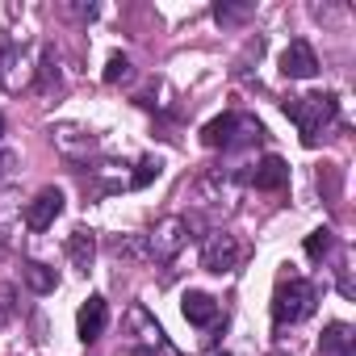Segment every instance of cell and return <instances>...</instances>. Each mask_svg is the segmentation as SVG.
<instances>
[{"instance_id":"6da1fadb","label":"cell","mask_w":356,"mask_h":356,"mask_svg":"<svg viewBox=\"0 0 356 356\" xmlns=\"http://www.w3.org/2000/svg\"><path fill=\"white\" fill-rule=\"evenodd\" d=\"M281 109H285V118L298 126V134H302V143H306V147H314V143H318V134H323V126H331V122L339 118V101H335L331 92L285 97V101H281Z\"/></svg>"},{"instance_id":"7a4b0ae2","label":"cell","mask_w":356,"mask_h":356,"mask_svg":"<svg viewBox=\"0 0 356 356\" xmlns=\"http://www.w3.org/2000/svg\"><path fill=\"white\" fill-rule=\"evenodd\" d=\"M264 138V126L248 113H222L214 122L202 126V143L206 147H222V151H239L248 143H260Z\"/></svg>"},{"instance_id":"3957f363","label":"cell","mask_w":356,"mask_h":356,"mask_svg":"<svg viewBox=\"0 0 356 356\" xmlns=\"http://www.w3.org/2000/svg\"><path fill=\"white\" fill-rule=\"evenodd\" d=\"M314 302H318V289L310 281H302V277H289L273 293V323L277 327H293V323L314 314Z\"/></svg>"},{"instance_id":"277c9868","label":"cell","mask_w":356,"mask_h":356,"mask_svg":"<svg viewBox=\"0 0 356 356\" xmlns=\"http://www.w3.org/2000/svg\"><path fill=\"white\" fill-rule=\"evenodd\" d=\"M281 72H285L289 80H310V76L318 72V55H314V47H310L306 38H293V42L281 51Z\"/></svg>"},{"instance_id":"5b68a950","label":"cell","mask_w":356,"mask_h":356,"mask_svg":"<svg viewBox=\"0 0 356 356\" xmlns=\"http://www.w3.org/2000/svg\"><path fill=\"white\" fill-rule=\"evenodd\" d=\"M248 185H256L260 193H277V189H285V185H289V163H285L281 155H264L260 163H252Z\"/></svg>"},{"instance_id":"8992f818","label":"cell","mask_w":356,"mask_h":356,"mask_svg":"<svg viewBox=\"0 0 356 356\" xmlns=\"http://www.w3.org/2000/svg\"><path fill=\"white\" fill-rule=\"evenodd\" d=\"M59 214H63V193L59 189H38V197L26 206V227L30 231H47Z\"/></svg>"},{"instance_id":"52a82bcc","label":"cell","mask_w":356,"mask_h":356,"mask_svg":"<svg viewBox=\"0 0 356 356\" xmlns=\"http://www.w3.org/2000/svg\"><path fill=\"white\" fill-rule=\"evenodd\" d=\"M235 260H239V248H235V239L231 235H210L206 239V248H202V268L206 273H231L235 268Z\"/></svg>"},{"instance_id":"ba28073f","label":"cell","mask_w":356,"mask_h":356,"mask_svg":"<svg viewBox=\"0 0 356 356\" xmlns=\"http://www.w3.org/2000/svg\"><path fill=\"white\" fill-rule=\"evenodd\" d=\"M105 323H109V306H105L101 293H92V298L80 306V314H76V335H80L84 343H92V339H101Z\"/></svg>"},{"instance_id":"9c48e42d","label":"cell","mask_w":356,"mask_h":356,"mask_svg":"<svg viewBox=\"0 0 356 356\" xmlns=\"http://www.w3.org/2000/svg\"><path fill=\"white\" fill-rule=\"evenodd\" d=\"M185 231H189L185 218H168V222L151 235V256H155V260H172L176 252H181V243H185Z\"/></svg>"},{"instance_id":"30bf717a","label":"cell","mask_w":356,"mask_h":356,"mask_svg":"<svg viewBox=\"0 0 356 356\" xmlns=\"http://www.w3.org/2000/svg\"><path fill=\"white\" fill-rule=\"evenodd\" d=\"M318 356H356V331L348 323H327L318 339Z\"/></svg>"},{"instance_id":"8fae6325","label":"cell","mask_w":356,"mask_h":356,"mask_svg":"<svg viewBox=\"0 0 356 356\" xmlns=\"http://www.w3.org/2000/svg\"><path fill=\"white\" fill-rule=\"evenodd\" d=\"M181 310H185V318L197 323V327H210V323L218 318V302H214L210 293H197V289H189V293L181 298Z\"/></svg>"},{"instance_id":"7c38bea8","label":"cell","mask_w":356,"mask_h":356,"mask_svg":"<svg viewBox=\"0 0 356 356\" xmlns=\"http://www.w3.org/2000/svg\"><path fill=\"white\" fill-rule=\"evenodd\" d=\"M67 256H72V264H76L80 273H88V268H92V256H97V239H92V231H72V239H67Z\"/></svg>"},{"instance_id":"4fadbf2b","label":"cell","mask_w":356,"mask_h":356,"mask_svg":"<svg viewBox=\"0 0 356 356\" xmlns=\"http://www.w3.org/2000/svg\"><path fill=\"white\" fill-rule=\"evenodd\" d=\"M22 281H26L34 293H51V289L59 285L55 268H47V264H38V260H26V264H22Z\"/></svg>"},{"instance_id":"5bb4252c","label":"cell","mask_w":356,"mask_h":356,"mask_svg":"<svg viewBox=\"0 0 356 356\" xmlns=\"http://www.w3.org/2000/svg\"><path fill=\"white\" fill-rule=\"evenodd\" d=\"M159 172H163V159H155V155H147V159L138 163V172L130 176V189H147L151 181H159Z\"/></svg>"},{"instance_id":"9a60e30c","label":"cell","mask_w":356,"mask_h":356,"mask_svg":"<svg viewBox=\"0 0 356 356\" xmlns=\"http://www.w3.org/2000/svg\"><path fill=\"white\" fill-rule=\"evenodd\" d=\"M327 252H331V231H327V227L310 231V235H306V256H310V260H323Z\"/></svg>"},{"instance_id":"2e32d148","label":"cell","mask_w":356,"mask_h":356,"mask_svg":"<svg viewBox=\"0 0 356 356\" xmlns=\"http://www.w3.org/2000/svg\"><path fill=\"white\" fill-rule=\"evenodd\" d=\"M252 13V5H227V0H218V5H214V17L222 22V26H231V22H243Z\"/></svg>"},{"instance_id":"e0dca14e","label":"cell","mask_w":356,"mask_h":356,"mask_svg":"<svg viewBox=\"0 0 356 356\" xmlns=\"http://www.w3.org/2000/svg\"><path fill=\"white\" fill-rule=\"evenodd\" d=\"M130 76V59L126 55H109V63H105V84H122Z\"/></svg>"},{"instance_id":"ac0fdd59","label":"cell","mask_w":356,"mask_h":356,"mask_svg":"<svg viewBox=\"0 0 356 356\" xmlns=\"http://www.w3.org/2000/svg\"><path fill=\"white\" fill-rule=\"evenodd\" d=\"M76 13H80V17H84V22H92V17H97V5H80V9H76Z\"/></svg>"},{"instance_id":"d6986e66","label":"cell","mask_w":356,"mask_h":356,"mask_svg":"<svg viewBox=\"0 0 356 356\" xmlns=\"http://www.w3.org/2000/svg\"><path fill=\"white\" fill-rule=\"evenodd\" d=\"M5 55H9V38L0 34V72H5Z\"/></svg>"},{"instance_id":"ffe728a7","label":"cell","mask_w":356,"mask_h":356,"mask_svg":"<svg viewBox=\"0 0 356 356\" xmlns=\"http://www.w3.org/2000/svg\"><path fill=\"white\" fill-rule=\"evenodd\" d=\"M0 134H5V113H0Z\"/></svg>"},{"instance_id":"44dd1931","label":"cell","mask_w":356,"mask_h":356,"mask_svg":"<svg viewBox=\"0 0 356 356\" xmlns=\"http://www.w3.org/2000/svg\"><path fill=\"white\" fill-rule=\"evenodd\" d=\"M273 356H289V352H273Z\"/></svg>"},{"instance_id":"7402d4cb","label":"cell","mask_w":356,"mask_h":356,"mask_svg":"<svg viewBox=\"0 0 356 356\" xmlns=\"http://www.w3.org/2000/svg\"><path fill=\"white\" fill-rule=\"evenodd\" d=\"M214 356H227V352H214Z\"/></svg>"}]
</instances>
